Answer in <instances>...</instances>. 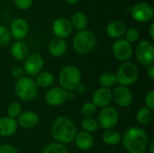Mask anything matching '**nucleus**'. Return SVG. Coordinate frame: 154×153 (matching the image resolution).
<instances>
[{"label":"nucleus","mask_w":154,"mask_h":153,"mask_svg":"<svg viewBox=\"0 0 154 153\" xmlns=\"http://www.w3.org/2000/svg\"><path fill=\"white\" fill-rule=\"evenodd\" d=\"M144 104L145 106L147 108H149L150 110H153L154 109V90L151 89L145 96L144 97Z\"/></svg>","instance_id":"72a5a7b5"},{"label":"nucleus","mask_w":154,"mask_h":153,"mask_svg":"<svg viewBox=\"0 0 154 153\" xmlns=\"http://www.w3.org/2000/svg\"><path fill=\"white\" fill-rule=\"evenodd\" d=\"M65 2H67L68 4H70V5H75L77 3H79L80 0H64Z\"/></svg>","instance_id":"79ce46f5"},{"label":"nucleus","mask_w":154,"mask_h":153,"mask_svg":"<svg viewBox=\"0 0 154 153\" xmlns=\"http://www.w3.org/2000/svg\"><path fill=\"white\" fill-rule=\"evenodd\" d=\"M44 66V60L39 53H32L25 60L23 63V71L28 77H35L41 71Z\"/></svg>","instance_id":"9d476101"},{"label":"nucleus","mask_w":154,"mask_h":153,"mask_svg":"<svg viewBox=\"0 0 154 153\" xmlns=\"http://www.w3.org/2000/svg\"><path fill=\"white\" fill-rule=\"evenodd\" d=\"M15 6L20 9V10H27L29 9L32 5L33 0H14Z\"/></svg>","instance_id":"f704fd0d"},{"label":"nucleus","mask_w":154,"mask_h":153,"mask_svg":"<svg viewBox=\"0 0 154 153\" xmlns=\"http://www.w3.org/2000/svg\"><path fill=\"white\" fill-rule=\"evenodd\" d=\"M136 120L143 125H148L152 121V111L146 106L141 107L136 113Z\"/></svg>","instance_id":"bb28decb"},{"label":"nucleus","mask_w":154,"mask_h":153,"mask_svg":"<svg viewBox=\"0 0 154 153\" xmlns=\"http://www.w3.org/2000/svg\"><path fill=\"white\" fill-rule=\"evenodd\" d=\"M116 77L120 86H132L137 81L139 77L138 66L132 61H125L118 67Z\"/></svg>","instance_id":"423d86ee"},{"label":"nucleus","mask_w":154,"mask_h":153,"mask_svg":"<svg viewBox=\"0 0 154 153\" xmlns=\"http://www.w3.org/2000/svg\"><path fill=\"white\" fill-rule=\"evenodd\" d=\"M96 111H97V107L92 102H87L81 107V114L85 117L92 116L96 113Z\"/></svg>","instance_id":"473e14b6"},{"label":"nucleus","mask_w":154,"mask_h":153,"mask_svg":"<svg viewBox=\"0 0 154 153\" xmlns=\"http://www.w3.org/2000/svg\"><path fill=\"white\" fill-rule=\"evenodd\" d=\"M102 141L106 145L115 146V145H117L119 142H121L122 134L114 129L106 130L102 134Z\"/></svg>","instance_id":"393cba45"},{"label":"nucleus","mask_w":154,"mask_h":153,"mask_svg":"<svg viewBox=\"0 0 154 153\" xmlns=\"http://www.w3.org/2000/svg\"><path fill=\"white\" fill-rule=\"evenodd\" d=\"M97 38L90 30L78 31L72 41V47L76 53L79 55H87L90 53L96 47Z\"/></svg>","instance_id":"7ed1b4c3"},{"label":"nucleus","mask_w":154,"mask_h":153,"mask_svg":"<svg viewBox=\"0 0 154 153\" xmlns=\"http://www.w3.org/2000/svg\"><path fill=\"white\" fill-rule=\"evenodd\" d=\"M74 141L76 146L81 151H88L94 145V138L92 134L85 131L78 133Z\"/></svg>","instance_id":"aec40b11"},{"label":"nucleus","mask_w":154,"mask_h":153,"mask_svg":"<svg viewBox=\"0 0 154 153\" xmlns=\"http://www.w3.org/2000/svg\"><path fill=\"white\" fill-rule=\"evenodd\" d=\"M52 32L58 38L65 39L70 36L73 31L70 21L66 17H59L52 23Z\"/></svg>","instance_id":"4468645a"},{"label":"nucleus","mask_w":154,"mask_h":153,"mask_svg":"<svg viewBox=\"0 0 154 153\" xmlns=\"http://www.w3.org/2000/svg\"><path fill=\"white\" fill-rule=\"evenodd\" d=\"M121 142L128 153H144L149 143V136L143 128L133 126L124 133Z\"/></svg>","instance_id":"f257e3e1"},{"label":"nucleus","mask_w":154,"mask_h":153,"mask_svg":"<svg viewBox=\"0 0 154 153\" xmlns=\"http://www.w3.org/2000/svg\"><path fill=\"white\" fill-rule=\"evenodd\" d=\"M18 124L15 119L9 116L0 117V136L10 137L14 135L17 131Z\"/></svg>","instance_id":"a211bd4d"},{"label":"nucleus","mask_w":154,"mask_h":153,"mask_svg":"<svg viewBox=\"0 0 154 153\" xmlns=\"http://www.w3.org/2000/svg\"><path fill=\"white\" fill-rule=\"evenodd\" d=\"M98 82L102 87H106L108 89L115 87L117 83L116 74L111 71H106V72L102 73L99 76Z\"/></svg>","instance_id":"a878e982"},{"label":"nucleus","mask_w":154,"mask_h":153,"mask_svg":"<svg viewBox=\"0 0 154 153\" xmlns=\"http://www.w3.org/2000/svg\"><path fill=\"white\" fill-rule=\"evenodd\" d=\"M146 73H147V76L149 77L150 79H154V66L153 64L151 65V66H148L147 67V70H146Z\"/></svg>","instance_id":"4c0bfd02"},{"label":"nucleus","mask_w":154,"mask_h":153,"mask_svg":"<svg viewBox=\"0 0 154 153\" xmlns=\"http://www.w3.org/2000/svg\"><path fill=\"white\" fill-rule=\"evenodd\" d=\"M81 71L74 65H67L59 72V83L66 91H74L81 83Z\"/></svg>","instance_id":"20e7f679"},{"label":"nucleus","mask_w":154,"mask_h":153,"mask_svg":"<svg viewBox=\"0 0 154 153\" xmlns=\"http://www.w3.org/2000/svg\"><path fill=\"white\" fill-rule=\"evenodd\" d=\"M112 100L121 107H129L134 101L132 91L124 86H118L112 91Z\"/></svg>","instance_id":"f8f14e48"},{"label":"nucleus","mask_w":154,"mask_h":153,"mask_svg":"<svg viewBox=\"0 0 154 153\" xmlns=\"http://www.w3.org/2000/svg\"><path fill=\"white\" fill-rule=\"evenodd\" d=\"M97 121L99 127L105 130L113 129L119 122V113L113 106H106L99 112Z\"/></svg>","instance_id":"6e6552de"},{"label":"nucleus","mask_w":154,"mask_h":153,"mask_svg":"<svg viewBox=\"0 0 154 153\" xmlns=\"http://www.w3.org/2000/svg\"><path fill=\"white\" fill-rule=\"evenodd\" d=\"M112 101V91L106 87H98L92 95V103L96 107L104 108Z\"/></svg>","instance_id":"dca6fc26"},{"label":"nucleus","mask_w":154,"mask_h":153,"mask_svg":"<svg viewBox=\"0 0 154 153\" xmlns=\"http://www.w3.org/2000/svg\"><path fill=\"white\" fill-rule=\"evenodd\" d=\"M0 153H19L17 149L10 144H4L0 146Z\"/></svg>","instance_id":"e433bc0d"},{"label":"nucleus","mask_w":154,"mask_h":153,"mask_svg":"<svg viewBox=\"0 0 154 153\" xmlns=\"http://www.w3.org/2000/svg\"><path fill=\"white\" fill-rule=\"evenodd\" d=\"M42 153H69L67 147L59 142H52L47 145Z\"/></svg>","instance_id":"c756f323"},{"label":"nucleus","mask_w":154,"mask_h":153,"mask_svg":"<svg viewBox=\"0 0 154 153\" xmlns=\"http://www.w3.org/2000/svg\"><path fill=\"white\" fill-rule=\"evenodd\" d=\"M9 32L11 37H14L17 41H22L28 34L29 25L24 19L16 18L11 23Z\"/></svg>","instance_id":"2eb2a0df"},{"label":"nucleus","mask_w":154,"mask_h":153,"mask_svg":"<svg viewBox=\"0 0 154 153\" xmlns=\"http://www.w3.org/2000/svg\"><path fill=\"white\" fill-rule=\"evenodd\" d=\"M6 113H7V116L16 120L18 118V116L22 113V106H21V104L19 102H16V101H14V102L10 103L8 105V106H7Z\"/></svg>","instance_id":"c85d7f7f"},{"label":"nucleus","mask_w":154,"mask_h":153,"mask_svg":"<svg viewBox=\"0 0 154 153\" xmlns=\"http://www.w3.org/2000/svg\"><path fill=\"white\" fill-rule=\"evenodd\" d=\"M78 133L75 124L67 116L61 115L57 117L51 127V134L56 142L61 144L70 143L74 141Z\"/></svg>","instance_id":"f03ea898"},{"label":"nucleus","mask_w":154,"mask_h":153,"mask_svg":"<svg viewBox=\"0 0 154 153\" xmlns=\"http://www.w3.org/2000/svg\"><path fill=\"white\" fill-rule=\"evenodd\" d=\"M135 56L137 60L145 67L152 65L154 62V47L149 41H141L135 47Z\"/></svg>","instance_id":"0eeeda50"},{"label":"nucleus","mask_w":154,"mask_h":153,"mask_svg":"<svg viewBox=\"0 0 154 153\" xmlns=\"http://www.w3.org/2000/svg\"><path fill=\"white\" fill-rule=\"evenodd\" d=\"M11 54L16 60H24L29 56V47L23 41H17L11 47Z\"/></svg>","instance_id":"4be33fe9"},{"label":"nucleus","mask_w":154,"mask_h":153,"mask_svg":"<svg viewBox=\"0 0 154 153\" xmlns=\"http://www.w3.org/2000/svg\"><path fill=\"white\" fill-rule=\"evenodd\" d=\"M147 150L149 153H154V142L152 141L151 142L148 143V146H147Z\"/></svg>","instance_id":"a19ab883"},{"label":"nucleus","mask_w":154,"mask_h":153,"mask_svg":"<svg viewBox=\"0 0 154 153\" xmlns=\"http://www.w3.org/2000/svg\"><path fill=\"white\" fill-rule=\"evenodd\" d=\"M68 44L65 39L55 37L49 42V51L53 57H61L67 51Z\"/></svg>","instance_id":"412c9836"},{"label":"nucleus","mask_w":154,"mask_h":153,"mask_svg":"<svg viewBox=\"0 0 154 153\" xmlns=\"http://www.w3.org/2000/svg\"><path fill=\"white\" fill-rule=\"evenodd\" d=\"M69 99V93L60 87L50 88L45 95V101L49 106H60L67 102Z\"/></svg>","instance_id":"ddd939ff"},{"label":"nucleus","mask_w":154,"mask_h":153,"mask_svg":"<svg viewBox=\"0 0 154 153\" xmlns=\"http://www.w3.org/2000/svg\"><path fill=\"white\" fill-rule=\"evenodd\" d=\"M17 124L24 129H32L39 124V115L33 111H24L18 116Z\"/></svg>","instance_id":"f3484780"},{"label":"nucleus","mask_w":154,"mask_h":153,"mask_svg":"<svg viewBox=\"0 0 154 153\" xmlns=\"http://www.w3.org/2000/svg\"><path fill=\"white\" fill-rule=\"evenodd\" d=\"M154 15L152 5L148 2L136 3L131 9V16L138 23H148Z\"/></svg>","instance_id":"1a4fd4ad"},{"label":"nucleus","mask_w":154,"mask_h":153,"mask_svg":"<svg viewBox=\"0 0 154 153\" xmlns=\"http://www.w3.org/2000/svg\"><path fill=\"white\" fill-rule=\"evenodd\" d=\"M125 40L127 41L129 43H134L136 42L139 38H140V32L136 28H129L126 29L125 33Z\"/></svg>","instance_id":"7c9ffc66"},{"label":"nucleus","mask_w":154,"mask_h":153,"mask_svg":"<svg viewBox=\"0 0 154 153\" xmlns=\"http://www.w3.org/2000/svg\"><path fill=\"white\" fill-rule=\"evenodd\" d=\"M149 34L151 39H154V23H152L150 27H149Z\"/></svg>","instance_id":"ea45409f"},{"label":"nucleus","mask_w":154,"mask_h":153,"mask_svg":"<svg viewBox=\"0 0 154 153\" xmlns=\"http://www.w3.org/2000/svg\"><path fill=\"white\" fill-rule=\"evenodd\" d=\"M11 41V34L9 32V29L0 24V47L7 45Z\"/></svg>","instance_id":"2f4dec72"},{"label":"nucleus","mask_w":154,"mask_h":153,"mask_svg":"<svg viewBox=\"0 0 154 153\" xmlns=\"http://www.w3.org/2000/svg\"><path fill=\"white\" fill-rule=\"evenodd\" d=\"M126 24L118 20H115L110 22L106 25V33L110 38L113 39H120L122 36L125 35V31H126Z\"/></svg>","instance_id":"6ab92c4d"},{"label":"nucleus","mask_w":154,"mask_h":153,"mask_svg":"<svg viewBox=\"0 0 154 153\" xmlns=\"http://www.w3.org/2000/svg\"><path fill=\"white\" fill-rule=\"evenodd\" d=\"M81 127L83 128V130L85 132L89 133H95L99 129V125H98V123H97V119H95L92 116L85 117L81 121Z\"/></svg>","instance_id":"cd10ccee"},{"label":"nucleus","mask_w":154,"mask_h":153,"mask_svg":"<svg viewBox=\"0 0 154 153\" xmlns=\"http://www.w3.org/2000/svg\"><path fill=\"white\" fill-rule=\"evenodd\" d=\"M35 83L37 87L46 88L51 87L55 82V77L54 75L50 71H41L38 75L35 76Z\"/></svg>","instance_id":"5701e85b"},{"label":"nucleus","mask_w":154,"mask_h":153,"mask_svg":"<svg viewBox=\"0 0 154 153\" xmlns=\"http://www.w3.org/2000/svg\"><path fill=\"white\" fill-rule=\"evenodd\" d=\"M38 90L39 87L34 79L28 76H23L17 79L14 84V93L22 101L28 102L33 100L38 95Z\"/></svg>","instance_id":"39448f33"},{"label":"nucleus","mask_w":154,"mask_h":153,"mask_svg":"<svg viewBox=\"0 0 154 153\" xmlns=\"http://www.w3.org/2000/svg\"><path fill=\"white\" fill-rule=\"evenodd\" d=\"M114 57L120 61H128L133 56V46L125 39H117L112 46Z\"/></svg>","instance_id":"9b49d317"},{"label":"nucleus","mask_w":154,"mask_h":153,"mask_svg":"<svg viewBox=\"0 0 154 153\" xmlns=\"http://www.w3.org/2000/svg\"><path fill=\"white\" fill-rule=\"evenodd\" d=\"M76 90H77L79 94H84V93H86V91H87L86 87H85L84 85H82L81 83L78 86V87L76 88Z\"/></svg>","instance_id":"58836bf2"},{"label":"nucleus","mask_w":154,"mask_h":153,"mask_svg":"<svg viewBox=\"0 0 154 153\" xmlns=\"http://www.w3.org/2000/svg\"><path fill=\"white\" fill-rule=\"evenodd\" d=\"M12 76L17 80L21 78H23L24 76V71H23V69L22 67H19V66H16L14 68H13L12 69Z\"/></svg>","instance_id":"c9c22d12"},{"label":"nucleus","mask_w":154,"mask_h":153,"mask_svg":"<svg viewBox=\"0 0 154 153\" xmlns=\"http://www.w3.org/2000/svg\"><path fill=\"white\" fill-rule=\"evenodd\" d=\"M69 21L72 24V27L78 29L79 31L87 29L88 24V18L87 14L82 12L74 13Z\"/></svg>","instance_id":"b1692460"}]
</instances>
